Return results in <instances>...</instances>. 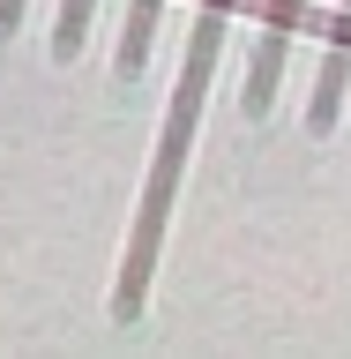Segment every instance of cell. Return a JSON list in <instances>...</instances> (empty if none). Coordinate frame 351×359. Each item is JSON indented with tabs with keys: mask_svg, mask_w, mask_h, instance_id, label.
<instances>
[{
	"mask_svg": "<svg viewBox=\"0 0 351 359\" xmlns=\"http://www.w3.org/2000/svg\"><path fill=\"white\" fill-rule=\"evenodd\" d=\"M291 30H299V0H269V30H262V53H254L247 112H269V105H277V67H284V53H291Z\"/></svg>",
	"mask_w": 351,
	"mask_h": 359,
	"instance_id": "obj_1",
	"label": "cell"
},
{
	"mask_svg": "<svg viewBox=\"0 0 351 359\" xmlns=\"http://www.w3.org/2000/svg\"><path fill=\"white\" fill-rule=\"evenodd\" d=\"M344 83H351V0L336 8V38H329V53H322V83H314V112H307L314 135L336 128V112H344Z\"/></svg>",
	"mask_w": 351,
	"mask_h": 359,
	"instance_id": "obj_2",
	"label": "cell"
},
{
	"mask_svg": "<svg viewBox=\"0 0 351 359\" xmlns=\"http://www.w3.org/2000/svg\"><path fill=\"white\" fill-rule=\"evenodd\" d=\"M150 38H157V0H135L128 45H120V75H135V67H142V53H150Z\"/></svg>",
	"mask_w": 351,
	"mask_h": 359,
	"instance_id": "obj_3",
	"label": "cell"
},
{
	"mask_svg": "<svg viewBox=\"0 0 351 359\" xmlns=\"http://www.w3.org/2000/svg\"><path fill=\"white\" fill-rule=\"evenodd\" d=\"M90 8H97V0H67V8H60V38H53V53H60V60L75 53V45H83V30H90Z\"/></svg>",
	"mask_w": 351,
	"mask_h": 359,
	"instance_id": "obj_4",
	"label": "cell"
},
{
	"mask_svg": "<svg viewBox=\"0 0 351 359\" xmlns=\"http://www.w3.org/2000/svg\"><path fill=\"white\" fill-rule=\"evenodd\" d=\"M15 15H22V0H0V38L15 30Z\"/></svg>",
	"mask_w": 351,
	"mask_h": 359,
	"instance_id": "obj_5",
	"label": "cell"
}]
</instances>
